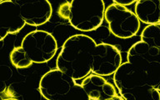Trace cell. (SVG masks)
Masks as SVG:
<instances>
[{
	"label": "cell",
	"instance_id": "obj_1",
	"mask_svg": "<svg viewBox=\"0 0 160 100\" xmlns=\"http://www.w3.org/2000/svg\"><path fill=\"white\" fill-rule=\"evenodd\" d=\"M97 43L85 34L69 37L62 44L56 60L57 69L74 80L83 79L92 72V58Z\"/></svg>",
	"mask_w": 160,
	"mask_h": 100
},
{
	"label": "cell",
	"instance_id": "obj_2",
	"mask_svg": "<svg viewBox=\"0 0 160 100\" xmlns=\"http://www.w3.org/2000/svg\"><path fill=\"white\" fill-rule=\"evenodd\" d=\"M105 9L102 0H72L60 4L58 14L75 29L91 32L102 25Z\"/></svg>",
	"mask_w": 160,
	"mask_h": 100
},
{
	"label": "cell",
	"instance_id": "obj_3",
	"mask_svg": "<svg viewBox=\"0 0 160 100\" xmlns=\"http://www.w3.org/2000/svg\"><path fill=\"white\" fill-rule=\"evenodd\" d=\"M113 82L124 100H160V91L148 82L142 73L130 62L122 63L113 74Z\"/></svg>",
	"mask_w": 160,
	"mask_h": 100
},
{
	"label": "cell",
	"instance_id": "obj_4",
	"mask_svg": "<svg viewBox=\"0 0 160 100\" xmlns=\"http://www.w3.org/2000/svg\"><path fill=\"white\" fill-rule=\"evenodd\" d=\"M127 60L142 72L152 87L160 91V48L139 41L131 46Z\"/></svg>",
	"mask_w": 160,
	"mask_h": 100
},
{
	"label": "cell",
	"instance_id": "obj_5",
	"mask_svg": "<svg viewBox=\"0 0 160 100\" xmlns=\"http://www.w3.org/2000/svg\"><path fill=\"white\" fill-rule=\"evenodd\" d=\"M104 19L108 24V29L113 36L127 39L137 34L140 28V21L135 12L112 2L105 9Z\"/></svg>",
	"mask_w": 160,
	"mask_h": 100
},
{
	"label": "cell",
	"instance_id": "obj_6",
	"mask_svg": "<svg viewBox=\"0 0 160 100\" xmlns=\"http://www.w3.org/2000/svg\"><path fill=\"white\" fill-rule=\"evenodd\" d=\"M21 47L32 62L43 63L54 57L58 50V42L50 32L44 30H34L23 38Z\"/></svg>",
	"mask_w": 160,
	"mask_h": 100
},
{
	"label": "cell",
	"instance_id": "obj_7",
	"mask_svg": "<svg viewBox=\"0 0 160 100\" xmlns=\"http://www.w3.org/2000/svg\"><path fill=\"white\" fill-rule=\"evenodd\" d=\"M77 82L58 69L45 72L39 81V91L47 100H62Z\"/></svg>",
	"mask_w": 160,
	"mask_h": 100
},
{
	"label": "cell",
	"instance_id": "obj_8",
	"mask_svg": "<svg viewBox=\"0 0 160 100\" xmlns=\"http://www.w3.org/2000/svg\"><path fill=\"white\" fill-rule=\"evenodd\" d=\"M122 65V55L117 48L109 43L97 44L92 58V72L102 77L114 74Z\"/></svg>",
	"mask_w": 160,
	"mask_h": 100
},
{
	"label": "cell",
	"instance_id": "obj_9",
	"mask_svg": "<svg viewBox=\"0 0 160 100\" xmlns=\"http://www.w3.org/2000/svg\"><path fill=\"white\" fill-rule=\"evenodd\" d=\"M27 24L21 14L19 5L12 0L0 1V39H4L8 34L20 32Z\"/></svg>",
	"mask_w": 160,
	"mask_h": 100
},
{
	"label": "cell",
	"instance_id": "obj_10",
	"mask_svg": "<svg viewBox=\"0 0 160 100\" xmlns=\"http://www.w3.org/2000/svg\"><path fill=\"white\" fill-rule=\"evenodd\" d=\"M16 2L28 25L41 26L48 22L52 16V5L48 0H16Z\"/></svg>",
	"mask_w": 160,
	"mask_h": 100
},
{
	"label": "cell",
	"instance_id": "obj_11",
	"mask_svg": "<svg viewBox=\"0 0 160 100\" xmlns=\"http://www.w3.org/2000/svg\"><path fill=\"white\" fill-rule=\"evenodd\" d=\"M81 85L91 100H107L118 94L115 86L99 75L88 76Z\"/></svg>",
	"mask_w": 160,
	"mask_h": 100
},
{
	"label": "cell",
	"instance_id": "obj_12",
	"mask_svg": "<svg viewBox=\"0 0 160 100\" xmlns=\"http://www.w3.org/2000/svg\"><path fill=\"white\" fill-rule=\"evenodd\" d=\"M135 14L148 25L160 23V0H139L135 4Z\"/></svg>",
	"mask_w": 160,
	"mask_h": 100
},
{
	"label": "cell",
	"instance_id": "obj_13",
	"mask_svg": "<svg viewBox=\"0 0 160 100\" xmlns=\"http://www.w3.org/2000/svg\"><path fill=\"white\" fill-rule=\"evenodd\" d=\"M141 41L151 47L160 48V23L145 27L141 33Z\"/></svg>",
	"mask_w": 160,
	"mask_h": 100
},
{
	"label": "cell",
	"instance_id": "obj_14",
	"mask_svg": "<svg viewBox=\"0 0 160 100\" xmlns=\"http://www.w3.org/2000/svg\"><path fill=\"white\" fill-rule=\"evenodd\" d=\"M10 61L17 68H27L32 64V61L21 46L14 48L11 51Z\"/></svg>",
	"mask_w": 160,
	"mask_h": 100
},
{
	"label": "cell",
	"instance_id": "obj_15",
	"mask_svg": "<svg viewBox=\"0 0 160 100\" xmlns=\"http://www.w3.org/2000/svg\"><path fill=\"white\" fill-rule=\"evenodd\" d=\"M62 100H91L81 84H76Z\"/></svg>",
	"mask_w": 160,
	"mask_h": 100
},
{
	"label": "cell",
	"instance_id": "obj_16",
	"mask_svg": "<svg viewBox=\"0 0 160 100\" xmlns=\"http://www.w3.org/2000/svg\"><path fill=\"white\" fill-rule=\"evenodd\" d=\"M137 1H135V0H113V3H116V4L121 5V6H124V7H127L128 5H131L132 3H134Z\"/></svg>",
	"mask_w": 160,
	"mask_h": 100
},
{
	"label": "cell",
	"instance_id": "obj_17",
	"mask_svg": "<svg viewBox=\"0 0 160 100\" xmlns=\"http://www.w3.org/2000/svg\"><path fill=\"white\" fill-rule=\"evenodd\" d=\"M107 100H124V99H123L120 95L117 94V95H115V96H113V97L110 98H108V99Z\"/></svg>",
	"mask_w": 160,
	"mask_h": 100
},
{
	"label": "cell",
	"instance_id": "obj_18",
	"mask_svg": "<svg viewBox=\"0 0 160 100\" xmlns=\"http://www.w3.org/2000/svg\"><path fill=\"white\" fill-rule=\"evenodd\" d=\"M2 100H18V98H5V99Z\"/></svg>",
	"mask_w": 160,
	"mask_h": 100
}]
</instances>
